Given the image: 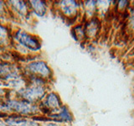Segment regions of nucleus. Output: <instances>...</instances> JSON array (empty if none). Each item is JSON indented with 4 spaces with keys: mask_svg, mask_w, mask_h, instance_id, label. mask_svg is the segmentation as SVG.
<instances>
[{
    "mask_svg": "<svg viewBox=\"0 0 134 126\" xmlns=\"http://www.w3.org/2000/svg\"><path fill=\"white\" fill-rule=\"evenodd\" d=\"M47 92V81L42 78L32 77L30 84L23 87L18 93L19 98L39 104Z\"/></svg>",
    "mask_w": 134,
    "mask_h": 126,
    "instance_id": "nucleus-1",
    "label": "nucleus"
},
{
    "mask_svg": "<svg viewBox=\"0 0 134 126\" xmlns=\"http://www.w3.org/2000/svg\"><path fill=\"white\" fill-rule=\"evenodd\" d=\"M4 104L8 114L14 113L30 118L41 115L39 104L29 102L23 98H8L4 102Z\"/></svg>",
    "mask_w": 134,
    "mask_h": 126,
    "instance_id": "nucleus-2",
    "label": "nucleus"
},
{
    "mask_svg": "<svg viewBox=\"0 0 134 126\" xmlns=\"http://www.w3.org/2000/svg\"><path fill=\"white\" fill-rule=\"evenodd\" d=\"M53 4L58 14L65 19L75 21L76 24L82 21L81 2L74 1V0H65V1L54 2Z\"/></svg>",
    "mask_w": 134,
    "mask_h": 126,
    "instance_id": "nucleus-3",
    "label": "nucleus"
},
{
    "mask_svg": "<svg viewBox=\"0 0 134 126\" xmlns=\"http://www.w3.org/2000/svg\"><path fill=\"white\" fill-rule=\"evenodd\" d=\"M13 38L21 47L29 51L38 52L42 48V43L40 38L24 29H17L13 35Z\"/></svg>",
    "mask_w": 134,
    "mask_h": 126,
    "instance_id": "nucleus-4",
    "label": "nucleus"
},
{
    "mask_svg": "<svg viewBox=\"0 0 134 126\" xmlns=\"http://www.w3.org/2000/svg\"><path fill=\"white\" fill-rule=\"evenodd\" d=\"M64 105L62 100L56 92L48 91L44 97L39 103L40 110L42 115L47 116L60 110Z\"/></svg>",
    "mask_w": 134,
    "mask_h": 126,
    "instance_id": "nucleus-5",
    "label": "nucleus"
},
{
    "mask_svg": "<svg viewBox=\"0 0 134 126\" xmlns=\"http://www.w3.org/2000/svg\"><path fill=\"white\" fill-rule=\"evenodd\" d=\"M25 71L31 77L42 78L45 81H50L53 78V71L45 61L38 60L29 62L25 66Z\"/></svg>",
    "mask_w": 134,
    "mask_h": 126,
    "instance_id": "nucleus-6",
    "label": "nucleus"
},
{
    "mask_svg": "<svg viewBox=\"0 0 134 126\" xmlns=\"http://www.w3.org/2000/svg\"><path fill=\"white\" fill-rule=\"evenodd\" d=\"M82 23L86 42L97 40L102 29V19L96 16L91 19H84L82 20Z\"/></svg>",
    "mask_w": 134,
    "mask_h": 126,
    "instance_id": "nucleus-7",
    "label": "nucleus"
},
{
    "mask_svg": "<svg viewBox=\"0 0 134 126\" xmlns=\"http://www.w3.org/2000/svg\"><path fill=\"white\" fill-rule=\"evenodd\" d=\"M45 117H47L49 120L56 122V123L60 124L62 125L71 124L74 120L72 113L70 110V108L65 104L60 108V110Z\"/></svg>",
    "mask_w": 134,
    "mask_h": 126,
    "instance_id": "nucleus-8",
    "label": "nucleus"
},
{
    "mask_svg": "<svg viewBox=\"0 0 134 126\" xmlns=\"http://www.w3.org/2000/svg\"><path fill=\"white\" fill-rule=\"evenodd\" d=\"M81 11H82V18H83L82 20L96 17L98 15L96 1H82Z\"/></svg>",
    "mask_w": 134,
    "mask_h": 126,
    "instance_id": "nucleus-9",
    "label": "nucleus"
},
{
    "mask_svg": "<svg viewBox=\"0 0 134 126\" xmlns=\"http://www.w3.org/2000/svg\"><path fill=\"white\" fill-rule=\"evenodd\" d=\"M8 6L11 7L14 12L22 18H25L29 14V3L24 1H10L7 3Z\"/></svg>",
    "mask_w": 134,
    "mask_h": 126,
    "instance_id": "nucleus-10",
    "label": "nucleus"
},
{
    "mask_svg": "<svg viewBox=\"0 0 134 126\" xmlns=\"http://www.w3.org/2000/svg\"><path fill=\"white\" fill-rule=\"evenodd\" d=\"M29 5L38 17H44L49 9L48 3L45 1H30L29 2Z\"/></svg>",
    "mask_w": 134,
    "mask_h": 126,
    "instance_id": "nucleus-11",
    "label": "nucleus"
},
{
    "mask_svg": "<svg viewBox=\"0 0 134 126\" xmlns=\"http://www.w3.org/2000/svg\"><path fill=\"white\" fill-rule=\"evenodd\" d=\"M70 35L75 41L80 43H86V40L82 21L74 24V26L70 29Z\"/></svg>",
    "mask_w": 134,
    "mask_h": 126,
    "instance_id": "nucleus-12",
    "label": "nucleus"
},
{
    "mask_svg": "<svg viewBox=\"0 0 134 126\" xmlns=\"http://www.w3.org/2000/svg\"><path fill=\"white\" fill-rule=\"evenodd\" d=\"M125 14L126 29L129 34L134 35V2H132L131 6Z\"/></svg>",
    "mask_w": 134,
    "mask_h": 126,
    "instance_id": "nucleus-13",
    "label": "nucleus"
},
{
    "mask_svg": "<svg viewBox=\"0 0 134 126\" xmlns=\"http://www.w3.org/2000/svg\"><path fill=\"white\" fill-rule=\"evenodd\" d=\"M98 10V17L100 19H102L104 15L108 14L111 8H113L112 1H96Z\"/></svg>",
    "mask_w": 134,
    "mask_h": 126,
    "instance_id": "nucleus-14",
    "label": "nucleus"
},
{
    "mask_svg": "<svg viewBox=\"0 0 134 126\" xmlns=\"http://www.w3.org/2000/svg\"><path fill=\"white\" fill-rule=\"evenodd\" d=\"M113 8L119 14H125L127 12L128 8H130L132 4V2L130 1H112Z\"/></svg>",
    "mask_w": 134,
    "mask_h": 126,
    "instance_id": "nucleus-15",
    "label": "nucleus"
},
{
    "mask_svg": "<svg viewBox=\"0 0 134 126\" xmlns=\"http://www.w3.org/2000/svg\"><path fill=\"white\" fill-rule=\"evenodd\" d=\"M40 126H65V125L58 124V123H56V122H54V121L49 120L48 119L46 121L42 122V123H40Z\"/></svg>",
    "mask_w": 134,
    "mask_h": 126,
    "instance_id": "nucleus-16",
    "label": "nucleus"
},
{
    "mask_svg": "<svg viewBox=\"0 0 134 126\" xmlns=\"http://www.w3.org/2000/svg\"><path fill=\"white\" fill-rule=\"evenodd\" d=\"M8 36V30L5 27H3V25L0 24V40H3L6 39Z\"/></svg>",
    "mask_w": 134,
    "mask_h": 126,
    "instance_id": "nucleus-17",
    "label": "nucleus"
},
{
    "mask_svg": "<svg viewBox=\"0 0 134 126\" xmlns=\"http://www.w3.org/2000/svg\"><path fill=\"white\" fill-rule=\"evenodd\" d=\"M0 113H6V114H8L5 104H4V102L3 103L2 101H0Z\"/></svg>",
    "mask_w": 134,
    "mask_h": 126,
    "instance_id": "nucleus-18",
    "label": "nucleus"
},
{
    "mask_svg": "<svg viewBox=\"0 0 134 126\" xmlns=\"http://www.w3.org/2000/svg\"><path fill=\"white\" fill-rule=\"evenodd\" d=\"M4 9V3L0 2V13H2Z\"/></svg>",
    "mask_w": 134,
    "mask_h": 126,
    "instance_id": "nucleus-19",
    "label": "nucleus"
}]
</instances>
